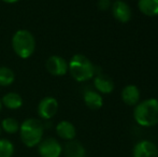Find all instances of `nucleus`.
Returning a JSON list of instances; mask_svg holds the SVG:
<instances>
[{
	"label": "nucleus",
	"mask_w": 158,
	"mask_h": 157,
	"mask_svg": "<svg viewBox=\"0 0 158 157\" xmlns=\"http://www.w3.org/2000/svg\"><path fill=\"white\" fill-rule=\"evenodd\" d=\"M138 8L142 14L146 16H157L158 15V0H139Z\"/></svg>",
	"instance_id": "dca6fc26"
},
{
	"label": "nucleus",
	"mask_w": 158,
	"mask_h": 157,
	"mask_svg": "<svg viewBox=\"0 0 158 157\" xmlns=\"http://www.w3.org/2000/svg\"><path fill=\"white\" fill-rule=\"evenodd\" d=\"M56 134L63 140L70 141L74 140L75 136H77V129L71 122L61 121L56 126Z\"/></svg>",
	"instance_id": "9d476101"
},
{
	"label": "nucleus",
	"mask_w": 158,
	"mask_h": 157,
	"mask_svg": "<svg viewBox=\"0 0 158 157\" xmlns=\"http://www.w3.org/2000/svg\"><path fill=\"white\" fill-rule=\"evenodd\" d=\"M37 111L39 118L44 121L53 118L58 111V101L54 97H44L40 100Z\"/></svg>",
	"instance_id": "423d86ee"
},
{
	"label": "nucleus",
	"mask_w": 158,
	"mask_h": 157,
	"mask_svg": "<svg viewBox=\"0 0 158 157\" xmlns=\"http://www.w3.org/2000/svg\"><path fill=\"white\" fill-rule=\"evenodd\" d=\"M68 71L77 82H86L96 74L94 64L82 54H75L68 63Z\"/></svg>",
	"instance_id": "f03ea898"
},
{
	"label": "nucleus",
	"mask_w": 158,
	"mask_h": 157,
	"mask_svg": "<svg viewBox=\"0 0 158 157\" xmlns=\"http://www.w3.org/2000/svg\"><path fill=\"white\" fill-rule=\"evenodd\" d=\"M12 48L22 59L31 57L35 51V39L29 30L19 29L12 37Z\"/></svg>",
	"instance_id": "20e7f679"
},
{
	"label": "nucleus",
	"mask_w": 158,
	"mask_h": 157,
	"mask_svg": "<svg viewBox=\"0 0 158 157\" xmlns=\"http://www.w3.org/2000/svg\"><path fill=\"white\" fill-rule=\"evenodd\" d=\"M15 81V73L11 68L1 66L0 67V86L8 87Z\"/></svg>",
	"instance_id": "f3484780"
},
{
	"label": "nucleus",
	"mask_w": 158,
	"mask_h": 157,
	"mask_svg": "<svg viewBox=\"0 0 158 157\" xmlns=\"http://www.w3.org/2000/svg\"><path fill=\"white\" fill-rule=\"evenodd\" d=\"M94 85L98 93L101 94H111L114 90V82L108 76L102 73H98L95 76Z\"/></svg>",
	"instance_id": "9b49d317"
},
{
	"label": "nucleus",
	"mask_w": 158,
	"mask_h": 157,
	"mask_svg": "<svg viewBox=\"0 0 158 157\" xmlns=\"http://www.w3.org/2000/svg\"><path fill=\"white\" fill-rule=\"evenodd\" d=\"M1 1L6 2V3H9V4H12V3H16V2H19V0H1Z\"/></svg>",
	"instance_id": "412c9836"
},
{
	"label": "nucleus",
	"mask_w": 158,
	"mask_h": 157,
	"mask_svg": "<svg viewBox=\"0 0 158 157\" xmlns=\"http://www.w3.org/2000/svg\"><path fill=\"white\" fill-rule=\"evenodd\" d=\"M83 99L86 107L89 108L90 110H98L103 105L102 96L98 92H95V90H87V92H85Z\"/></svg>",
	"instance_id": "4468645a"
},
{
	"label": "nucleus",
	"mask_w": 158,
	"mask_h": 157,
	"mask_svg": "<svg viewBox=\"0 0 158 157\" xmlns=\"http://www.w3.org/2000/svg\"><path fill=\"white\" fill-rule=\"evenodd\" d=\"M133 118L140 126L152 127L158 124V100L150 98L139 102L135 108Z\"/></svg>",
	"instance_id": "7ed1b4c3"
},
{
	"label": "nucleus",
	"mask_w": 158,
	"mask_h": 157,
	"mask_svg": "<svg viewBox=\"0 0 158 157\" xmlns=\"http://www.w3.org/2000/svg\"><path fill=\"white\" fill-rule=\"evenodd\" d=\"M45 68L50 74L54 76H63L68 72V63L61 56L52 55L46 59Z\"/></svg>",
	"instance_id": "0eeeda50"
},
{
	"label": "nucleus",
	"mask_w": 158,
	"mask_h": 157,
	"mask_svg": "<svg viewBox=\"0 0 158 157\" xmlns=\"http://www.w3.org/2000/svg\"><path fill=\"white\" fill-rule=\"evenodd\" d=\"M2 105L10 110H17L23 105V98L19 94L14 92H11L6 94L1 98Z\"/></svg>",
	"instance_id": "2eb2a0df"
},
{
	"label": "nucleus",
	"mask_w": 158,
	"mask_h": 157,
	"mask_svg": "<svg viewBox=\"0 0 158 157\" xmlns=\"http://www.w3.org/2000/svg\"><path fill=\"white\" fill-rule=\"evenodd\" d=\"M1 131H2V129H1V126H0V136H1Z\"/></svg>",
	"instance_id": "5701e85b"
},
{
	"label": "nucleus",
	"mask_w": 158,
	"mask_h": 157,
	"mask_svg": "<svg viewBox=\"0 0 158 157\" xmlns=\"http://www.w3.org/2000/svg\"><path fill=\"white\" fill-rule=\"evenodd\" d=\"M14 150V144L10 140L0 138V157H12Z\"/></svg>",
	"instance_id": "6ab92c4d"
},
{
	"label": "nucleus",
	"mask_w": 158,
	"mask_h": 157,
	"mask_svg": "<svg viewBox=\"0 0 158 157\" xmlns=\"http://www.w3.org/2000/svg\"><path fill=\"white\" fill-rule=\"evenodd\" d=\"M133 157H158V147L150 140L139 141L133 147Z\"/></svg>",
	"instance_id": "6e6552de"
},
{
	"label": "nucleus",
	"mask_w": 158,
	"mask_h": 157,
	"mask_svg": "<svg viewBox=\"0 0 158 157\" xmlns=\"http://www.w3.org/2000/svg\"><path fill=\"white\" fill-rule=\"evenodd\" d=\"M98 9L101 11H108L111 8V1L110 0H98L97 2Z\"/></svg>",
	"instance_id": "aec40b11"
},
{
	"label": "nucleus",
	"mask_w": 158,
	"mask_h": 157,
	"mask_svg": "<svg viewBox=\"0 0 158 157\" xmlns=\"http://www.w3.org/2000/svg\"><path fill=\"white\" fill-rule=\"evenodd\" d=\"M19 138L27 147H35L43 139L44 125L40 119L27 118L19 126Z\"/></svg>",
	"instance_id": "f257e3e1"
},
{
	"label": "nucleus",
	"mask_w": 158,
	"mask_h": 157,
	"mask_svg": "<svg viewBox=\"0 0 158 157\" xmlns=\"http://www.w3.org/2000/svg\"><path fill=\"white\" fill-rule=\"evenodd\" d=\"M40 157H60L63 153V147L60 142L55 138H45L37 145Z\"/></svg>",
	"instance_id": "39448f33"
},
{
	"label": "nucleus",
	"mask_w": 158,
	"mask_h": 157,
	"mask_svg": "<svg viewBox=\"0 0 158 157\" xmlns=\"http://www.w3.org/2000/svg\"><path fill=\"white\" fill-rule=\"evenodd\" d=\"M0 126H1V129L3 130V131H6V134H16V132H19L21 124H19V121L15 119L14 118H6L2 119Z\"/></svg>",
	"instance_id": "a211bd4d"
},
{
	"label": "nucleus",
	"mask_w": 158,
	"mask_h": 157,
	"mask_svg": "<svg viewBox=\"0 0 158 157\" xmlns=\"http://www.w3.org/2000/svg\"><path fill=\"white\" fill-rule=\"evenodd\" d=\"M64 157H86V150L80 141L70 140L63 147Z\"/></svg>",
	"instance_id": "f8f14e48"
},
{
	"label": "nucleus",
	"mask_w": 158,
	"mask_h": 157,
	"mask_svg": "<svg viewBox=\"0 0 158 157\" xmlns=\"http://www.w3.org/2000/svg\"><path fill=\"white\" fill-rule=\"evenodd\" d=\"M122 100L127 105H137L140 100V90L135 85H127L122 90Z\"/></svg>",
	"instance_id": "ddd939ff"
},
{
	"label": "nucleus",
	"mask_w": 158,
	"mask_h": 157,
	"mask_svg": "<svg viewBox=\"0 0 158 157\" xmlns=\"http://www.w3.org/2000/svg\"><path fill=\"white\" fill-rule=\"evenodd\" d=\"M111 8H112L113 16L118 22H121V23H128L131 19L132 12H131L130 6L126 2L122 1V0H116L112 4Z\"/></svg>",
	"instance_id": "1a4fd4ad"
},
{
	"label": "nucleus",
	"mask_w": 158,
	"mask_h": 157,
	"mask_svg": "<svg viewBox=\"0 0 158 157\" xmlns=\"http://www.w3.org/2000/svg\"><path fill=\"white\" fill-rule=\"evenodd\" d=\"M2 107H3V105H2V102H1V98H0V112H1V110H2Z\"/></svg>",
	"instance_id": "4be33fe9"
}]
</instances>
